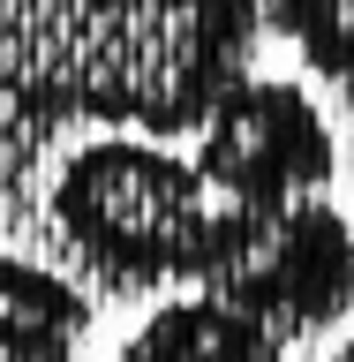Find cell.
<instances>
[{"mask_svg": "<svg viewBox=\"0 0 354 362\" xmlns=\"http://www.w3.org/2000/svg\"><path fill=\"white\" fill-rule=\"evenodd\" d=\"M196 166L226 204L279 211L302 197H332L339 136L294 76H242L196 121Z\"/></svg>", "mask_w": 354, "mask_h": 362, "instance_id": "obj_4", "label": "cell"}, {"mask_svg": "<svg viewBox=\"0 0 354 362\" xmlns=\"http://www.w3.org/2000/svg\"><path fill=\"white\" fill-rule=\"evenodd\" d=\"M271 30L302 53L324 90H339L354 121V0H271Z\"/></svg>", "mask_w": 354, "mask_h": 362, "instance_id": "obj_7", "label": "cell"}, {"mask_svg": "<svg viewBox=\"0 0 354 362\" xmlns=\"http://www.w3.org/2000/svg\"><path fill=\"white\" fill-rule=\"evenodd\" d=\"M264 30L271 0H0V121L196 136Z\"/></svg>", "mask_w": 354, "mask_h": 362, "instance_id": "obj_1", "label": "cell"}, {"mask_svg": "<svg viewBox=\"0 0 354 362\" xmlns=\"http://www.w3.org/2000/svg\"><path fill=\"white\" fill-rule=\"evenodd\" d=\"M113 362H287V339L219 294H166Z\"/></svg>", "mask_w": 354, "mask_h": 362, "instance_id": "obj_5", "label": "cell"}, {"mask_svg": "<svg viewBox=\"0 0 354 362\" xmlns=\"http://www.w3.org/2000/svg\"><path fill=\"white\" fill-rule=\"evenodd\" d=\"M256 325L287 339H317L354 310V219L332 197H302L279 211H249L219 197V242L203 264V287Z\"/></svg>", "mask_w": 354, "mask_h": 362, "instance_id": "obj_3", "label": "cell"}, {"mask_svg": "<svg viewBox=\"0 0 354 362\" xmlns=\"http://www.w3.org/2000/svg\"><path fill=\"white\" fill-rule=\"evenodd\" d=\"M45 226L106 294H189L219 242V189L174 136L98 129L68 144L45 181Z\"/></svg>", "mask_w": 354, "mask_h": 362, "instance_id": "obj_2", "label": "cell"}, {"mask_svg": "<svg viewBox=\"0 0 354 362\" xmlns=\"http://www.w3.org/2000/svg\"><path fill=\"white\" fill-rule=\"evenodd\" d=\"M90 332V294L53 264L0 249V362H76Z\"/></svg>", "mask_w": 354, "mask_h": 362, "instance_id": "obj_6", "label": "cell"}, {"mask_svg": "<svg viewBox=\"0 0 354 362\" xmlns=\"http://www.w3.org/2000/svg\"><path fill=\"white\" fill-rule=\"evenodd\" d=\"M324 362H354V332L339 339V347H332V355H324Z\"/></svg>", "mask_w": 354, "mask_h": 362, "instance_id": "obj_8", "label": "cell"}]
</instances>
